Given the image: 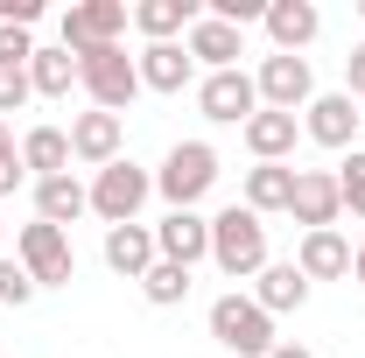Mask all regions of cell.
Segmentation results:
<instances>
[{"label": "cell", "instance_id": "6da1fadb", "mask_svg": "<svg viewBox=\"0 0 365 358\" xmlns=\"http://www.w3.org/2000/svg\"><path fill=\"white\" fill-rule=\"evenodd\" d=\"M211 267L225 274V281H253V274L267 267V225L253 218L246 204H225L211 218Z\"/></svg>", "mask_w": 365, "mask_h": 358}, {"label": "cell", "instance_id": "7a4b0ae2", "mask_svg": "<svg viewBox=\"0 0 365 358\" xmlns=\"http://www.w3.org/2000/svg\"><path fill=\"white\" fill-rule=\"evenodd\" d=\"M78 91H85L98 113H127L140 98V63L127 56V43H106L78 56Z\"/></svg>", "mask_w": 365, "mask_h": 358}, {"label": "cell", "instance_id": "3957f363", "mask_svg": "<svg viewBox=\"0 0 365 358\" xmlns=\"http://www.w3.org/2000/svg\"><path fill=\"white\" fill-rule=\"evenodd\" d=\"M218 183V148L211 140H176L155 169V190L169 197V211H197V197H211Z\"/></svg>", "mask_w": 365, "mask_h": 358}, {"label": "cell", "instance_id": "277c9868", "mask_svg": "<svg viewBox=\"0 0 365 358\" xmlns=\"http://www.w3.org/2000/svg\"><path fill=\"white\" fill-rule=\"evenodd\" d=\"M211 337H218L232 358H267L274 344H281V337H274V316L260 310L253 295H239V288L211 302Z\"/></svg>", "mask_w": 365, "mask_h": 358}, {"label": "cell", "instance_id": "5b68a950", "mask_svg": "<svg viewBox=\"0 0 365 358\" xmlns=\"http://www.w3.org/2000/svg\"><path fill=\"white\" fill-rule=\"evenodd\" d=\"M14 260L29 267L36 288H71L78 281V253H71V232H56V225H21L14 232Z\"/></svg>", "mask_w": 365, "mask_h": 358}, {"label": "cell", "instance_id": "8992f818", "mask_svg": "<svg viewBox=\"0 0 365 358\" xmlns=\"http://www.w3.org/2000/svg\"><path fill=\"white\" fill-rule=\"evenodd\" d=\"M155 197V176L140 169V162H113V169H98L91 176V218H106V225H140V204Z\"/></svg>", "mask_w": 365, "mask_h": 358}, {"label": "cell", "instance_id": "52a82bcc", "mask_svg": "<svg viewBox=\"0 0 365 358\" xmlns=\"http://www.w3.org/2000/svg\"><path fill=\"white\" fill-rule=\"evenodd\" d=\"M127 29H134V7H127V0H78V7H63V49H71V56L120 43Z\"/></svg>", "mask_w": 365, "mask_h": 358}, {"label": "cell", "instance_id": "ba28073f", "mask_svg": "<svg viewBox=\"0 0 365 358\" xmlns=\"http://www.w3.org/2000/svg\"><path fill=\"white\" fill-rule=\"evenodd\" d=\"M197 113H204L211 127H246V120L260 113V85H253V71H204V85H197Z\"/></svg>", "mask_w": 365, "mask_h": 358}, {"label": "cell", "instance_id": "9c48e42d", "mask_svg": "<svg viewBox=\"0 0 365 358\" xmlns=\"http://www.w3.org/2000/svg\"><path fill=\"white\" fill-rule=\"evenodd\" d=\"M253 85H260V106L267 113H302L309 98H317V71H309V56H260V71H253Z\"/></svg>", "mask_w": 365, "mask_h": 358}, {"label": "cell", "instance_id": "30bf717a", "mask_svg": "<svg viewBox=\"0 0 365 358\" xmlns=\"http://www.w3.org/2000/svg\"><path fill=\"white\" fill-rule=\"evenodd\" d=\"M359 127H365V113H359V98H344V91H317L309 106H302V134L317 140V148H359Z\"/></svg>", "mask_w": 365, "mask_h": 358}, {"label": "cell", "instance_id": "8fae6325", "mask_svg": "<svg viewBox=\"0 0 365 358\" xmlns=\"http://www.w3.org/2000/svg\"><path fill=\"white\" fill-rule=\"evenodd\" d=\"M127 155V120L120 113H78L71 120V162H85V169H113Z\"/></svg>", "mask_w": 365, "mask_h": 358}, {"label": "cell", "instance_id": "7c38bea8", "mask_svg": "<svg viewBox=\"0 0 365 358\" xmlns=\"http://www.w3.org/2000/svg\"><path fill=\"white\" fill-rule=\"evenodd\" d=\"M288 218L302 232H330L344 218V197H337V169H295V197H288Z\"/></svg>", "mask_w": 365, "mask_h": 358}, {"label": "cell", "instance_id": "4fadbf2b", "mask_svg": "<svg viewBox=\"0 0 365 358\" xmlns=\"http://www.w3.org/2000/svg\"><path fill=\"white\" fill-rule=\"evenodd\" d=\"M155 253L197 274L211 260V218H204V211H169V218L155 225Z\"/></svg>", "mask_w": 365, "mask_h": 358}, {"label": "cell", "instance_id": "5bb4252c", "mask_svg": "<svg viewBox=\"0 0 365 358\" xmlns=\"http://www.w3.org/2000/svg\"><path fill=\"white\" fill-rule=\"evenodd\" d=\"M274 36V49L281 56H302V49L323 36V7L317 0H267V21H260Z\"/></svg>", "mask_w": 365, "mask_h": 358}, {"label": "cell", "instance_id": "9a60e30c", "mask_svg": "<svg viewBox=\"0 0 365 358\" xmlns=\"http://www.w3.org/2000/svg\"><path fill=\"white\" fill-rule=\"evenodd\" d=\"M295 267H302V281L317 288V281H344L351 274V239L330 225V232H302V246H295Z\"/></svg>", "mask_w": 365, "mask_h": 358}, {"label": "cell", "instance_id": "2e32d148", "mask_svg": "<svg viewBox=\"0 0 365 358\" xmlns=\"http://www.w3.org/2000/svg\"><path fill=\"white\" fill-rule=\"evenodd\" d=\"M190 49V63H204V71H239V56H246V36L225 29V21H211V14H197V29L182 36Z\"/></svg>", "mask_w": 365, "mask_h": 358}, {"label": "cell", "instance_id": "e0dca14e", "mask_svg": "<svg viewBox=\"0 0 365 358\" xmlns=\"http://www.w3.org/2000/svg\"><path fill=\"white\" fill-rule=\"evenodd\" d=\"M134 63H140V91H162V98H176V91L197 78V63H190L182 43H148Z\"/></svg>", "mask_w": 365, "mask_h": 358}, {"label": "cell", "instance_id": "ac0fdd59", "mask_svg": "<svg viewBox=\"0 0 365 358\" xmlns=\"http://www.w3.org/2000/svg\"><path fill=\"white\" fill-rule=\"evenodd\" d=\"M162 253H155V225H106V267L140 281V274L155 267Z\"/></svg>", "mask_w": 365, "mask_h": 358}, {"label": "cell", "instance_id": "d6986e66", "mask_svg": "<svg viewBox=\"0 0 365 358\" xmlns=\"http://www.w3.org/2000/svg\"><path fill=\"white\" fill-rule=\"evenodd\" d=\"M239 134H246V148H253V162H288V155H295V140H302V120H295V113H267V106H260Z\"/></svg>", "mask_w": 365, "mask_h": 358}, {"label": "cell", "instance_id": "ffe728a7", "mask_svg": "<svg viewBox=\"0 0 365 358\" xmlns=\"http://www.w3.org/2000/svg\"><path fill=\"white\" fill-rule=\"evenodd\" d=\"M253 302H260L267 316L302 310V302H309V281H302V267H295V260H267V267L253 274Z\"/></svg>", "mask_w": 365, "mask_h": 358}, {"label": "cell", "instance_id": "44dd1931", "mask_svg": "<svg viewBox=\"0 0 365 358\" xmlns=\"http://www.w3.org/2000/svg\"><path fill=\"white\" fill-rule=\"evenodd\" d=\"M85 211H91V183H78V176H49V183H36V218H43V225L71 232Z\"/></svg>", "mask_w": 365, "mask_h": 358}, {"label": "cell", "instance_id": "7402d4cb", "mask_svg": "<svg viewBox=\"0 0 365 358\" xmlns=\"http://www.w3.org/2000/svg\"><path fill=\"white\" fill-rule=\"evenodd\" d=\"M21 169L36 183L71 176V127H29V134H21Z\"/></svg>", "mask_w": 365, "mask_h": 358}, {"label": "cell", "instance_id": "603a6c76", "mask_svg": "<svg viewBox=\"0 0 365 358\" xmlns=\"http://www.w3.org/2000/svg\"><path fill=\"white\" fill-rule=\"evenodd\" d=\"M197 0H134V29L148 36V43H176V36H190L197 29Z\"/></svg>", "mask_w": 365, "mask_h": 358}, {"label": "cell", "instance_id": "cb8c5ba5", "mask_svg": "<svg viewBox=\"0 0 365 358\" xmlns=\"http://www.w3.org/2000/svg\"><path fill=\"white\" fill-rule=\"evenodd\" d=\"M288 197H295V169H288V162H253V169H246V211H253V218L288 211Z\"/></svg>", "mask_w": 365, "mask_h": 358}, {"label": "cell", "instance_id": "d4e9b609", "mask_svg": "<svg viewBox=\"0 0 365 358\" xmlns=\"http://www.w3.org/2000/svg\"><path fill=\"white\" fill-rule=\"evenodd\" d=\"M29 85H36V98H71V85H78V56L56 43L43 49L36 43V56H29Z\"/></svg>", "mask_w": 365, "mask_h": 358}, {"label": "cell", "instance_id": "484cf974", "mask_svg": "<svg viewBox=\"0 0 365 358\" xmlns=\"http://www.w3.org/2000/svg\"><path fill=\"white\" fill-rule=\"evenodd\" d=\"M190 267H176V260H155V267L140 274V295L155 302V310H176V302H190Z\"/></svg>", "mask_w": 365, "mask_h": 358}, {"label": "cell", "instance_id": "4316f807", "mask_svg": "<svg viewBox=\"0 0 365 358\" xmlns=\"http://www.w3.org/2000/svg\"><path fill=\"white\" fill-rule=\"evenodd\" d=\"M337 197H344V211H351V218H365V148L344 155V169H337Z\"/></svg>", "mask_w": 365, "mask_h": 358}, {"label": "cell", "instance_id": "83f0119b", "mask_svg": "<svg viewBox=\"0 0 365 358\" xmlns=\"http://www.w3.org/2000/svg\"><path fill=\"white\" fill-rule=\"evenodd\" d=\"M36 295H43V288H36V281H29V267H21V260H7V253H0V302H7V310H29V302H36Z\"/></svg>", "mask_w": 365, "mask_h": 358}, {"label": "cell", "instance_id": "f1b7e54d", "mask_svg": "<svg viewBox=\"0 0 365 358\" xmlns=\"http://www.w3.org/2000/svg\"><path fill=\"white\" fill-rule=\"evenodd\" d=\"M29 56H36L29 29H0V71H29Z\"/></svg>", "mask_w": 365, "mask_h": 358}, {"label": "cell", "instance_id": "f546056e", "mask_svg": "<svg viewBox=\"0 0 365 358\" xmlns=\"http://www.w3.org/2000/svg\"><path fill=\"white\" fill-rule=\"evenodd\" d=\"M36 98V85H29V71H0V120L14 113V106H29Z\"/></svg>", "mask_w": 365, "mask_h": 358}, {"label": "cell", "instance_id": "4dcf8cb0", "mask_svg": "<svg viewBox=\"0 0 365 358\" xmlns=\"http://www.w3.org/2000/svg\"><path fill=\"white\" fill-rule=\"evenodd\" d=\"M43 21V0H0V29H36Z\"/></svg>", "mask_w": 365, "mask_h": 358}, {"label": "cell", "instance_id": "1f68e13d", "mask_svg": "<svg viewBox=\"0 0 365 358\" xmlns=\"http://www.w3.org/2000/svg\"><path fill=\"white\" fill-rule=\"evenodd\" d=\"M344 98H365V43L344 56Z\"/></svg>", "mask_w": 365, "mask_h": 358}, {"label": "cell", "instance_id": "d6a6232c", "mask_svg": "<svg viewBox=\"0 0 365 358\" xmlns=\"http://www.w3.org/2000/svg\"><path fill=\"white\" fill-rule=\"evenodd\" d=\"M21 183H29V169H21V155H7V162H0V197H14Z\"/></svg>", "mask_w": 365, "mask_h": 358}, {"label": "cell", "instance_id": "836d02e7", "mask_svg": "<svg viewBox=\"0 0 365 358\" xmlns=\"http://www.w3.org/2000/svg\"><path fill=\"white\" fill-rule=\"evenodd\" d=\"M267 358H317V352H309V344H288V337H281V344H274Z\"/></svg>", "mask_w": 365, "mask_h": 358}, {"label": "cell", "instance_id": "e575fe53", "mask_svg": "<svg viewBox=\"0 0 365 358\" xmlns=\"http://www.w3.org/2000/svg\"><path fill=\"white\" fill-rule=\"evenodd\" d=\"M351 281H359V288H365V239H359V246H351Z\"/></svg>", "mask_w": 365, "mask_h": 358}, {"label": "cell", "instance_id": "d590c367", "mask_svg": "<svg viewBox=\"0 0 365 358\" xmlns=\"http://www.w3.org/2000/svg\"><path fill=\"white\" fill-rule=\"evenodd\" d=\"M7 155H21V148H14V134H7V120H0V162H7Z\"/></svg>", "mask_w": 365, "mask_h": 358}, {"label": "cell", "instance_id": "8d00e7d4", "mask_svg": "<svg viewBox=\"0 0 365 358\" xmlns=\"http://www.w3.org/2000/svg\"><path fill=\"white\" fill-rule=\"evenodd\" d=\"M0 253H7V246H0Z\"/></svg>", "mask_w": 365, "mask_h": 358}, {"label": "cell", "instance_id": "74e56055", "mask_svg": "<svg viewBox=\"0 0 365 358\" xmlns=\"http://www.w3.org/2000/svg\"><path fill=\"white\" fill-rule=\"evenodd\" d=\"M359 14H365V7H359Z\"/></svg>", "mask_w": 365, "mask_h": 358}]
</instances>
